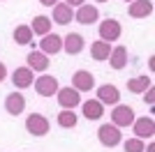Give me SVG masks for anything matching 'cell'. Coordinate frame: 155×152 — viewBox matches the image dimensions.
I'll use <instances>...</instances> for the list:
<instances>
[{
    "label": "cell",
    "mask_w": 155,
    "mask_h": 152,
    "mask_svg": "<svg viewBox=\"0 0 155 152\" xmlns=\"http://www.w3.org/2000/svg\"><path fill=\"white\" fill-rule=\"evenodd\" d=\"M97 141L102 143L104 147H116L123 143V131L118 129L116 125H102L100 129H97Z\"/></svg>",
    "instance_id": "1"
},
{
    "label": "cell",
    "mask_w": 155,
    "mask_h": 152,
    "mask_svg": "<svg viewBox=\"0 0 155 152\" xmlns=\"http://www.w3.org/2000/svg\"><path fill=\"white\" fill-rule=\"evenodd\" d=\"M134 108L127 106V104H116L114 111H111V125H116L118 129H123V127H130L134 122Z\"/></svg>",
    "instance_id": "2"
},
{
    "label": "cell",
    "mask_w": 155,
    "mask_h": 152,
    "mask_svg": "<svg viewBox=\"0 0 155 152\" xmlns=\"http://www.w3.org/2000/svg\"><path fill=\"white\" fill-rule=\"evenodd\" d=\"M56 99H58L60 108H67V111H74L77 106H81V92L74 90L72 85H67V88H58Z\"/></svg>",
    "instance_id": "3"
},
{
    "label": "cell",
    "mask_w": 155,
    "mask_h": 152,
    "mask_svg": "<svg viewBox=\"0 0 155 152\" xmlns=\"http://www.w3.org/2000/svg\"><path fill=\"white\" fill-rule=\"evenodd\" d=\"M26 129H28V134H32V136H46L49 129H51V122H49V118H44L42 113H30L26 118Z\"/></svg>",
    "instance_id": "4"
},
{
    "label": "cell",
    "mask_w": 155,
    "mask_h": 152,
    "mask_svg": "<svg viewBox=\"0 0 155 152\" xmlns=\"http://www.w3.org/2000/svg\"><path fill=\"white\" fill-rule=\"evenodd\" d=\"M97 32H100V39H104V42H116V39H120V32H123V28H120V21L116 19H104L102 23H100V28H97Z\"/></svg>",
    "instance_id": "5"
},
{
    "label": "cell",
    "mask_w": 155,
    "mask_h": 152,
    "mask_svg": "<svg viewBox=\"0 0 155 152\" xmlns=\"http://www.w3.org/2000/svg\"><path fill=\"white\" fill-rule=\"evenodd\" d=\"M58 88H60L58 78L51 76V74H44V76H37V78H35V90H37V95H42V97H53L58 92Z\"/></svg>",
    "instance_id": "6"
},
{
    "label": "cell",
    "mask_w": 155,
    "mask_h": 152,
    "mask_svg": "<svg viewBox=\"0 0 155 152\" xmlns=\"http://www.w3.org/2000/svg\"><path fill=\"white\" fill-rule=\"evenodd\" d=\"M132 131H134V136L137 138H153L155 136V120L153 118H146V115H143V118H134V122H132Z\"/></svg>",
    "instance_id": "7"
},
{
    "label": "cell",
    "mask_w": 155,
    "mask_h": 152,
    "mask_svg": "<svg viewBox=\"0 0 155 152\" xmlns=\"http://www.w3.org/2000/svg\"><path fill=\"white\" fill-rule=\"evenodd\" d=\"M74 21L81 25H93L95 21H100V9L95 5H88L84 2L81 7H77V12H74Z\"/></svg>",
    "instance_id": "8"
},
{
    "label": "cell",
    "mask_w": 155,
    "mask_h": 152,
    "mask_svg": "<svg viewBox=\"0 0 155 152\" xmlns=\"http://www.w3.org/2000/svg\"><path fill=\"white\" fill-rule=\"evenodd\" d=\"M72 88L79 90V92H91L95 88V76L86 69H77L72 74Z\"/></svg>",
    "instance_id": "9"
},
{
    "label": "cell",
    "mask_w": 155,
    "mask_h": 152,
    "mask_svg": "<svg viewBox=\"0 0 155 152\" xmlns=\"http://www.w3.org/2000/svg\"><path fill=\"white\" fill-rule=\"evenodd\" d=\"M12 83H14L16 90L30 88L32 83H35V71H32L30 67H16V69L12 71Z\"/></svg>",
    "instance_id": "10"
},
{
    "label": "cell",
    "mask_w": 155,
    "mask_h": 152,
    "mask_svg": "<svg viewBox=\"0 0 155 152\" xmlns=\"http://www.w3.org/2000/svg\"><path fill=\"white\" fill-rule=\"evenodd\" d=\"M97 101H102L104 106H116L120 101V90L111 83H104V85L97 88Z\"/></svg>",
    "instance_id": "11"
},
{
    "label": "cell",
    "mask_w": 155,
    "mask_h": 152,
    "mask_svg": "<svg viewBox=\"0 0 155 152\" xmlns=\"http://www.w3.org/2000/svg\"><path fill=\"white\" fill-rule=\"evenodd\" d=\"M39 51L44 53V55H56V53H60L63 51V37L60 35H56V32H49V35H44V37L39 39Z\"/></svg>",
    "instance_id": "12"
},
{
    "label": "cell",
    "mask_w": 155,
    "mask_h": 152,
    "mask_svg": "<svg viewBox=\"0 0 155 152\" xmlns=\"http://www.w3.org/2000/svg\"><path fill=\"white\" fill-rule=\"evenodd\" d=\"M86 49V39L79 35V32H70V35H65L63 37V51L67 55H77L81 51Z\"/></svg>",
    "instance_id": "13"
},
{
    "label": "cell",
    "mask_w": 155,
    "mask_h": 152,
    "mask_svg": "<svg viewBox=\"0 0 155 152\" xmlns=\"http://www.w3.org/2000/svg\"><path fill=\"white\" fill-rule=\"evenodd\" d=\"M49 19L56 21L58 25H67L74 19V9H72L67 2H56V5H53V16H49Z\"/></svg>",
    "instance_id": "14"
},
{
    "label": "cell",
    "mask_w": 155,
    "mask_h": 152,
    "mask_svg": "<svg viewBox=\"0 0 155 152\" xmlns=\"http://www.w3.org/2000/svg\"><path fill=\"white\" fill-rule=\"evenodd\" d=\"M109 65H111V69H125L127 67V49H125L123 44H118V46H111V53H109Z\"/></svg>",
    "instance_id": "15"
},
{
    "label": "cell",
    "mask_w": 155,
    "mask_h": 152,
    "mask_svg": "<svg viewBox=\"0 0 155 152\" xmlns=\"http://www.w3.org/2000/svg\"><path fill=\"white\" fill-rule=\"evenodd\" d=\"M127 14L132 19H146V16H150L153 14V0H134V2H130Z\"/></svg>",
    "instance_id": "16"
},
{
    "label": "cell",
    "mask_w": 155,
    "mask_h": 152,
    "mask_svg": "<svg viewBox=\"0 0 155 152\" xmlns=\"http://www.w3.org/2000/svg\"><path fill=\"white\" fill-rule=\"evenodd\" d=\"M26 67H30L32 71H46L49 69V65H51V60H49V55H44L42 51H30L26 58Z\"/></svg>",
    "instance_id": "17"
},
{
    "label": "cell",
    "mask_w": 155,
    "mask_h": 152,
    "mask_svg": "<svg viewBox=\"0 0 155 152\" xmlns=\"http://www.w3.org/2000/svg\"><path fill=\"white\" fill-rule=\"evenodd\" d=\"M5 111L9 115H21L26 111V97L19 95V92H12V95L5 97Z\"/></svg>",
    "instance_id": "18"
},
{
    "label": "cell",
    "mask_w": 155,
    "mask_h": 152,
    "mask_svg": "<svg viewBox=\"0 0 155 152\" xmlns=\"http://www.w3.org/2000/svg\"><path fill=\"white\" fill-rule=\"evenodd\" d=\"M81 113H84L86 120H100L104 115V104L97 99H88L81 104Z\"/></svg>",
    "instance_id": "19"
},
{
    "label": "cell",
    "mask_w": 155,
    "mask_h": 152,
    "mask_svg": "<svg viewBox=\"0 0 155 152\" xmlns=\"http://www.w3.org/2000/svg\"><path fill=\"white\" fill-rule=\"evenodd\" d=\"M150 85H153V81H150L148 74H139V76H134V78H130V81H127V90H130V92H134V95H143Z\"/></svg>",
    "instance_id": "20"
},
{
    "label": "cell",
    "mask_w": 155,
    "mask_h": 152,
    "mask_svg": "<svg viewBox=\"0 0 155 152\" xmlns=\"http://www.w3.org/2000/svg\"><path fill=\"white\" fill-rule=\"evenodd\" d=\"M51 25H53V21L49 19V16L39 14V16H35V19H32L30 30H32V35H39V37H44V35H49V32H51Z\"/></svg>",
    "instance_id": "21"
},
{
    "label": "cell",
    "mask_w": 155,
    "mask_h": 152,
    "mask_svg": "<svg viewBox=\"0 0 155 152\" xmlns=\"http://www.w3.org/2000/svg\"><path fill=\"white\" fill-rule=\"evenodd\" d=\"M109 53H111V44L104 42V39H97V42L91 44V55H93V60H97V62L109 60Z\"/></svg>",
    "instance_id": "22"
},
{
    "label": "cell",
    "mask_w": 155,
    "mask_h": 152,
    "mask_svg": "<svg viewBox=\"0 0 155 152\" xmlns=\"http://www.w3.org/2000/svg\"><path fill=\"white\" fill-rule=\"evenodd\" d=\"M32 30H30V25H16L14 28V42L16 44H21V46H28L32 42Z\"/></svg>",
    "instance_id": "23"
},
{
    "label": "cell",
    "mask_w": 155,
    "mask_h": 152,
    "mask_svg": "<svg viewBox=\"0 0 155 152\" xmlns=\"http://www.w3.org/2000/svg\"><path fill=\"white\" fill-rule=\"evenodd\" d=\"M56 122H58V127H63V129H72V127H77L79 118L74 111H67V108H63L58 113V118H56Z\"/></svg>",
    "instance_id": "24"
},
{
    "label": "cell",
    "mask_w": 155,
    "mask_h": 152,
    "mask_svg": "<svg viewBox=\"0 0 155 152\" xmlns=\"http://www.w3.org/2000/svg\"><path fill=\"white\" fill-rule=\"evenodd\" d=\"M143 147H146V145H143V141L137 138V136H134V138H127L123 143V150L125 152H143Z\"/></svg>",
    "instance_id": "25"
},
{
    "label": "cell",
    "mask_w": 155,
    "mask_h": 152,
    "mask_svg": "<svg viewBox=\"0 0 155 152\" xmlns=\"http://www.w3.org/2000/svg\"><path fill=\"white\" fill-rule=\"evenodd\" d=\"M143 95H146V101H148V104H153V95H155V90H153V85H150V88L146 90V92H143Z\"/></svg>",
    "instance_id": "26"
},
{
    "label": "cell",
    "mask_w": 155,
    "mask_h": 152,
    "mask_svg": "<svg viewBox=\"0 0 155 152\" xmlns=\"http://www.w3.org/2000/svg\"><path fill=\"white\" fill-rule=\"evenodd\" d=\"M65 2H67V5H70L72 9H74V7H81V5L86 2V0H65Z\"/></svg>",
    "instance_id": "27"
},
{
    "label": "cell",
    "mask_w": 155,
    "mask_h": 152,
    "mask_svg": "<svg viewBox=\"0 0 155 152\" xmlns=\"http://www.w3.org/2000/svg\"><path fill=\"white\" fill-rule=\"evenodd\" d=\"M7 78V67H5V62H0V83Z\"/></svg>",
    "instance_id": "28"
},
{
    "label": "cell",
    "mask_w": 155,
    "mask_h": 152,
    "mask_svg": "<svg viewBox=\"0 0 155 152\" xmlns=\"http://www.w3.org/2000/svg\"><path fill=\"white\" fill-rule=\"evenodd\" d=\"M39 2H42V5H44V7H53V5H56V2H58V0H39Z\"/></svg>",
    "instance_id": "29"
},
{
    "label": "cell",
    "mask_w": 155,
    "mask_h": 152,
    "mask_svg": "<svg viewBox=\"0 0 155 152\" xmlns=\"http://www.w3.org/2000/svg\"><path fill=\"white\" fill-rule=\"evenodd\" d=\"M143 152H155V143H148V147H143Z\"/></svg>",
    "instance_id": "30"
},
{
    "label": "cell",
    "mask_w": 155,
    "mask_h": 152,
    "mask_svg": "<svg viewBox=\"0 0 155 152\" xmlns=\"http://www.w3.org/2000/svg\"><path fill=\"white\" fill-rule=\"evenodd\" d=\"M97 2H109V0H97Z\"/></svg>",
    "instance_id": "31"
},
{
    "label": "cell",
    "mask_w": 155,
    "mask_h": 152,
    "mask_svg": "<svg viewBox=\"0 0 155 152\" xmlns=\"http://www.w3.org/2000/svg\"><path fill=\"white\" fill-rule=\"evenodd\" d=\"M123 2H134V0H123Z\"/></svg>",
    "instance_id": "32"
}]
</instances>
